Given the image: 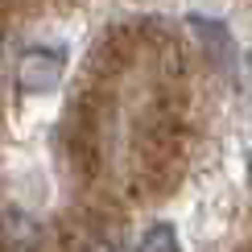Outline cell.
Wrapping results in <instances>:
<instances>
[{"label":"cell","instance_id":"obj_1","mask_svg":"<svg viewBox=\"0 0 252 252\" xmlns=\"http://www.w3.org/2000/svg\"><path fill=\"white\" fill-rule=\"evenodd\" d=\"M66 75V46H25L17 58V91L46 95Z\"/></svg>","mask_w":252,"mask_h":252},{"label":"cell","instance_id":"obj_4","mask_svg":"<svg viewBox=\"0 0 252 252\" xmlns=\"http://www.w3.org/2000/svg\"><path fill=\"white\" fill-rule=\"evenodd\" d=\"M87 252H132V248H124L120 240H95V244H91Z\"/></svg>","mask_w":252,"mask_h":252},{"label":"cell","instance_id":"obj_2","mask_svg":"<svg viewBox=\"0 0 252 252\" xmlns=\"http://www.w3.org/2000/svg\"><path fill=\"white\" fill-rule=\"evenodd\" d=\"M0 227H4V244L13 248V252H33L41 244V227L33 223V215H25V211H4V219H0Z\"/></svg>","mask_w":252,"mask_h":252},{"label":"cell","instance_id":"obj_3","mask_svg":"<svg viewBox=\"0 0 252 252\" xmlns=\"http://www.w3.org/2000/svg\"><path fill=\"white\" fill-rule=\"evenodd\" d=\"M136 252H182L178 248V227L174 223H149L141 236Z\"/></svg>","mask_w":252,"mask_h":252},{"label":"cell","instance_id":"obj_5","mask_svg":"<svg viewBox=\"0 0 252 252\" xmlns=\"http://www.w3.org/2000/svg\"><path fill=\"white\" fill-rule=\"evenodd\" d=\"M248 182H252V153H248Z\"/></svg>","mask_w":252,"mask_h":252}]
</instances>
